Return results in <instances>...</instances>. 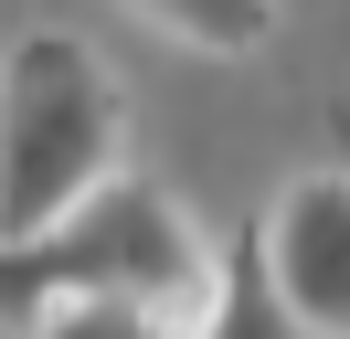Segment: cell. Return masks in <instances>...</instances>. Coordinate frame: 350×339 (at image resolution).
Returning <instances> with one entry per match:
<instances>
[{"instance_id": "obj_2", "label": "cell", "mask_w": 350, "mask_h": 339, "mask_svg": "<svg viewBox=\"0 0 350 339\" xmlns=\"http://www.w3.org/2000/svg\"><path fill=\"white\" fill-rule=\"evenodd\" d=\"M202 275H213V254H202V233L180 223V202L159 180L107 170L85 202H64L53 223H32V233L0 244V318H32V308H53V297H96V286L191 308Z\"/></svg>"}, {"instance_id": "obj_6", "label": "cell", "mask_w": 350, "mask_h": 339, "mask_svg": "<svg viewBox=\"0 0 350 339\" xmlns=\"http://www.w3.org/2000/svg\"><path fill=\"white\" fill-rule=\"evenodd\" d=\"M128 11L159 21L170 42H191V53H255L276 32V0H128Z\"/></svg>"}, {"instance_id": "obj_3", "label": "cell", "mask_w": 350, "mask_h": 339, "mask_svg": "<svg viewBox=\"0 0 350 339\" xmlns=\"http://www.w3.org/2000/svg\"><path fill=\"white\" fill-rule=\"evenodd\" d=\"M255 254H265V275H276V297L319 339H350V170L286 180L276 212H265V233H255Z\"/></svg>"}, {"instance_id": "obj_1", "label": "cell", "mask_w": 350, "mask_h": 339, "mask_svg": "<svg viewBox=\"0 0 350 339\" xmlns=\"http://www.w3.org/2000/svg\"><path fill=\"white\" fill-rule=\"evenodd\" d=\"M117 138H128V96L107 53L75 32H22L0 53V244L85 202L117 170Z\"/></svg>"}, {"instance_id": "obj_4", "label": "cell", "mask_w": 350, "mask_h": 339, "mask_svg": "<svg viewBox=\"0 0 350 339\" xmlns=\"http://www.w3.org/2000/svg\"><path fill=\"white\" fill-rule=\"evenodd\" d=\"M191 339H319V329H308V318L276 297L265 254H255V244H234L213 275H202V297H191Z\"/></svg>"}, {"instance_id": "obj_5", "label": "cell", "mask_w": 350, "mask_h": 339, "mask_svg": "<svg viewBox=\"0 0 350 339\" xmlns=\"http://www.w3.org/2000/svg\"><path fill=\"white\" fill-rule=\"evenodd\" d=\"M22 329H32V339H191V308L96 286V297H53V308H32Z\"/></svg>"}]
</instances>
